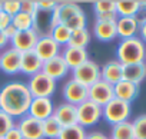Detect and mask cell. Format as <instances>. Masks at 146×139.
I'll return each mask as SVG.
<instances>
[{
	"label": "cell",
	"instance_id": "6da1fadb",
	"mask_svg": "<svg viewBox=\"0 0 146 139\" xmlns=\"http://www.w3.org/2000/svg\"><path fill=\"white\" fill-rule=\"evenodd\" d=\"M32 99L26 82L10 80L0 88V109L15 120L27 115Z\"/></svg>",
	"mask_w": 146,
	"mask_h": 139
},
{
	"label": "cell",
	"instance_id": "7a4b0ae2",
	"mask_svg": "<svg viewBox=\"0 0 146 139\" xmlns=\"http://www.w3.org/2000/svg\"><path fill=\"white\" fill-rule=\"evenodd\" d=\"M146 57V45L140 40L139 36L123 39L116 47V60L122 65H132L145 62Z\"/></svg>",
	"mask_w": 146,
	"mask_h": 139
},
{
	"label": "cell",
	"instance_id": "3957f363",
	"mask_svg": "<svg viewBox=\"0 0 146 139\" xmlns=\"http://www.w3.org/2000/svg\"><path fill=\"white\" fill-rule=\"evenodd\" d=\"M130 113H132V105L116 98H113L108 105L102 108V118L112 126L129 120Z\"/></svg>",
	"mask_w": 146,
	"mask_h": 139
},
{
	"label": "cell",
	"instance_id": "277c9868",
	"mask_svg": "<svg viewBox=\"0 0 146 139\" xmlns=\"http://www.w3.org/2000/svg\"><path fill=\"white\" fill-rule=\"evenodd\" d=\"M27 88L32 98H50L52 99L53 95L56 93V80L44 75L43 72H39L33 75L32 78H29Z\"/></svg>",
	"mask_w": 146,
	"mask_h": 139
},
{
	"label": "cell",
	"instance_id": "5b68a950",
	"mask_svg": "<svg viewBox=\"0 0 146 139\" xmlns=\"http://www.w3.org/2000/svg\"><path fill=\"white\" fill-rule=\"evenodd\" d=\"M72 79L76 80L78 83L89 88L98 80H100V65H98L95 60L89 59L76 69L70 70Z\"/></svg>",
	"mask_w": 146,
	"mask_h": 139
},
{
	"label": "cell",
	"instance_id": "8992f818",
	"mask_svg": "<svg viewBox=\"0 0 146 139\" xmlns=\"http://www.w3.org/2000/svg\"><path fill=\"white\" fill-rule=\"evenodd\" d=\"M76 109H78V125H80L85 129L98 125L102 119V108L90 100H85L83 103L76 106Z\"/></svg>",
	"mask_w": 146,
	"mask_h": 139
},
{
	"label": "cell",
	"instance_id": "52a82bcc",
	"mask_svg": "<svg viewBox=\"0 0 146 139\" xmlns=\"http://www.w3.org/2000/svg\"><path fill=\"white\" fill-rule=\"evenodd\" d=\"M20 62L22 53L12 46H7L0 52V70L9 76H15L20 73Z\"/></svg>",
	"mask_w": 146,
	"mask_h": 139
},
{
	"label": "cell",
	"instance_id": "ba28073f",
	"mask_svg": "<svg viewBox=\"0 0 146 139\" xmlns=\"http://www.w3.org/2000/svg\"><path fill=\"white\" fill-rule=\"evenodd\" d=\"M113 98H115L113 86L109 85L108 82L102 80V79L88 88V100L99 105L100 108H103L105 105H108Z\"/></svg>",
	"mask_w": 146,
	"mask_h": 139
},
{
	"label": "cell",
	"instance_id": "9c48e42d",
	"mask_svg": "<svg viewBox=\"0 0 146 139\" xmlns=\"http://www.w3.org/2000/svg\"><path fill=\"white\" fill-rule=\"evenodd\" d=\"M62 95H63L64 102H67L70 105H75V106H79L80 103L88 100V88L78 83L76 80H73L70 78L64 82L63 89H62Z\"/></svg>",
	"mask_w": 146,
	"mask_h": 139
},
{
	"label": "cell",
	"instance_id": "30bf717a",
	"mask_svg": "<svg viewBox=\"0 0 146 139\" xmlns=\"http://www.w3.org/2000/svg\"><path fill=\"white\" fill-rule=\"evenodd\" d=\"M83 13V9L76 2H57V6L53 9L52 15V29L57 25H64L72 16Z\"/></svg>",
	"mask_w": 146,
	"mask_h": 139
},
{
	"label": "cell",
	"instance_id": "8fae6325",
	"mask_svg": "<svg viewBox=\"0 0 146 139\" xmlns=\"http://www.w3.org/2000/svg\"><path fill=\"white\" fill-rule=\"evenodd\" d=\"M16 128L20 130L23 139H43V122L29 115L17 119Z\"/></svg>",
	"mask_w": 146,
	"mask_h": 139
},
{
	"label": "cell",
	"instance_id": "7c38bea8",
	"mask_svg": "<svg viewBox=\"0 0 146 139\" xmlns=\"http://www.w3.org/2000/svg\"><path fill=\"white\" fill-rule=\"evenodd\" d=\"M54 112V102L50 98H33L27 110V115L43 122L47 118L53 116Z\"/></svg>",
	"mask_w": 146,
	"mask_h": 139
},
{
	"label": "cell",
	"instance_id": "4fadbf2b",
	"mask_svg": "<svg viewBox=\"0 0 146 139\" xmlns=\"http://www.w3.org/2000/svg\"><path fill=\"white\" fill-rule=\"evenodd\" d=\"M42 72L44 75H47L49 78H52L53 80H60L63 78H66L69 73H70V69L69 66L66 65V62L63 60V57L60 55L43 62V66H42Z\"/></svg>",
	"mask_w": 146,
	"mask_h": 139
},
{
	"label": "cell",
	"instance_id": "5bb4252c",
	"mask_svg": "<svg viewBox=\"0 0 146 139\" xmlns=\"http://www.w3.org/2000/svg\"><path fill=\"white\" fill-rule=\"evenodd\" d=\"M33 52L39 56V59L42 62H46V60H49V59L60 55L62 47L49 35H44V36H39V40H37Z\"/></svg>",
	"mask_w": 146,
	"mask_h": 139
},
{
	"label": "cell",
	"instance_id": "9a60e30c",
	"mask_svg": "<svg viewBox=\"0 0 146 139\" xmlns=\"http://www.w3.org/2000/svg\"><path fill=\"white\" fill-rule=\"evenodd\" d=\"M37 40H39V35L33 29H30V30H25V32H17L15 35V37L10 40V46L13 49L19 50L20 53H25V52L33 50Z\"/></svg>",
	"mask_w": 146,
	"mask_h": 139
},
{
	"label": "cell",
	"instance_id": "2e32d148",
	"mask_svg": "<svg viewBox=\"0 0 146 139\" xmlns=\"http://www.w3.org/2000/svg\"><path fill=\"white\" fill-rule=\"evenodd\" d=\"M53 116L57 119V122L63 128L78 125V109L75 105H70L67 102H63V103H59L57 106H54Z\"/></svg>",
	"mask_w": 146,
	"mask_h": 139
},
{
	"label": "cell",
	"instance_id": "e0dca14e",
	"mask_svg": "<svg viewBox=\"0 0 146 139\" xmlns=\"http://www.w3.org/2000/svg\"><path fill=\"white\" fill-rule=\"evenodd\" d=\"M60 56L63 57V60L66 62V65L69 66L70 70L76 69L78 66H80L82 63H85L86 60H89V53H88L86 49L70 47V46L62 47Z\"/></svg>",
	"mask_w": 146,
	"mask_h": 139
},
{
	"label": "cell",
	"instance_id": "ac0fdd59",
	"mask_svg": "<svg viewBox=\"0 0 146 139\" xmlns=\"http://www.w3.org/2000/svg\"><path fill=\"white\" fill-rule=\"evenodd\" d=\"M122 67L123 65L119 63L116 59L108 60L105 65L100 66V79L115 86L117 82L122 80Z\"/></svg>",
	"mask_w": 146,
	"mask_h": 139
},
{
	"label": "cell",
	"instance_id": "d6986e66",
	"mask_svg": "<svg viewBox=\"0 0 146 139\" xmlns=\"http://www.w3.org/2000/svg\"><path fill=\"white\" fill-rule=\"evenodd\" d=\"M42 66H43V62L39 59V56L33 50L22 53V62H20V73L22 75L32 78L33 75L42 72Z\"/></svg>",
	"mask_w": 146,
	"mask_h": 139
},
{
	"label": "cell",
	"instance_id": "ffe728a7",
	"mask_svg": "<svg viewBox=\"0 0 146 139\" xmlns=\"http://www.w3.org/2000/svg\"><path fill=\"white\" fill-rule=\"evenodd\" d=\"M139 92H140V86L139 85L130 83V82L123 80V79L113 86L115 98L116 99H120L123 102H127V103H132L139 96Z\"/></svg>",
	"mask_w": 146,
	"mask_h": 139
},
{
	"label": "cell",
	"instance_id": "44dd1931",
	"mask_svg": "<svg viewBox=\"0 0 146 139\" xmlns=\"http://www.w3.org/2000/svg\"><path fill=\"white\" fill-rule=\"evenodd\" d=\"M146 78V65L145 62L140 63H132V65H123L122 67V79L127 80L130 83L139 85Z\"/></svg>",
	"mask_w": 146,
	"mask_h": 139
},
{
	"label": "cell",
	"instance_id": "7402d4cb",
	"mask_svg": "<svg viewBox=\"0 0 146 139\" xmlns=\"http://www.w3.org/2000/svg\"><path fill=\"white\" fill-rule=\"evenodd\" d=\"M92 35L103 43H109L113 42L117 37L116 33V23H109V22H98L95 20L93 23V29H92Z\"/></svg>",
	"mask_w": 146,
	"mask_h": 139
},
{
	"label": "cell",
	"instance_id": "603a6c76",
	"mask_svg": "<svg viewBox=\"0 0 146 139\" xmlns=\"http://www.w3.org/2000/svg\"><path fill=\"white\" fill-rule=\"evenodd\" d=\"M116 33L120 40L136 37L139 33V23L135 17H117L116 20Z\"/></svg>",
	"mask_w": 146,
	"mask_h": 139
},
{
	"label": "cell",
	"instance_id": "cb8c5ba5",
	"mask_svg": "<svg viewBox=\"0 0 146 139\" xmlns=\"http://www.w3.org/2000/svg\"><path fill=\"white\" fill-rule=\"evenodd\" d=\"M53 10H40L37 9V12L33 15V30L39 35V36H44L49 35L52 30V15Z\"/></svg>",
	"mask_w": 146,
	"mask_h": 139
},
{
	"label": "cell",
	"instance_id": "d4e9b609",
	"mask_svg": "<svg viewBox=\"0 0 146 139\" xmlns=\"http://www.w3.org/2000/svg\"><path fill=\"white\" fill-rule=\"evenodd\" d=\"M140 6V0H116V15L117 17H135Z\"/></svg>",
	"mask_w": 146,
	"mask_h": 139
},
{
	"label": "cell",
	"instance_id": "484cf974",
	"mask_svg": "<svg viewBox=\"0 0 146 139\" xmlns=\"http://www.w3.org/2000/svg\"><path fill=\"white\" fill-rule=\"evenodd\" d=\"M109 139H136L132 122L126 120V122H122V123H117V125L112 126Z\"/></svg>",
	"mask_w": 146,
	"mask_h": 139
},
{
	"label": "cell",
	"instance_id": "4316f807",
	"mask_svg": "<svg viewBox=\"0 0 146 139\" xmlns=\"http://www.w3.org/2000/svg\"><path fill=\"white\" fill-rule=\"evenodd\" d=\"M90 36L92 35H90V30L88 27L86 29H80V30H75V32H72V35H70L67 46L86 49V46L90 43Z\"/></svg>",
	"mask_w": 146,
	"mask_h": 139
},
{
	"label": "cell",
	"instance_id": "83f0119b",
	"mask_svg": "<svg viewBox=\"0 0 146 139\" xmlns=\"http://www.w3.org/2000/svg\"><path fill=\"white\" fill-rule=\"evenodd\" d=\"M63 126L57 122L54 116L47 118L43 120V139H57Z\"/></svg>",
	"mask_w": 146,
	"mask_h": 139
},
{
	"label": "cell",
	"instance_id": "f1b7e54d",
	"mask_svg": "<svg viewBox=\"0 0 146 139\" xmlns=\"http://www.w3.org/2000/svg\"><path fill=\"white\" fill-rule=\"evenodd\" d=\"M70 35H72V32H70L64 25H57V26H54V27L50 30V33H49V36H50L60 47L67 46L69 39H70Z\"/></svg>",
	"mask_w": 146,
	"mask_h": 139
},
{
	"label": "cell",
	"instance_id": "f546056e",
	"mask_svg": "<svg viewBox=\"0 0 146 139\" xmlns=\"http://www.w3.org/2000/svg\"><path fill=\"white\" fill-rule=\"evenodd\" d=\"M12 25L16 27L17 32H25V30H30L33 29V16L19 12L16 16L12 17Z\"/></svg>",
	"mask_w": 146,
	"mask_h": 139
},
{
	"label": "cell",
	"instance_id": "4dcf8cb0",
	"mask_svg": "<svg viewBox=\"0 0 146 139\" xmlns=\"http://www.w3.org/2000/svg\"><path fill=\"white\" fill-rule=\"evenodd\" d=\"M86 135L88 132L85 128H82L80 125H73L63 128L57 139H86Z\"/></svg>",
	"mask_w": 146,
	"mask_h": 139
},
{
	"label": "cell",
	"instance_id": "1f68e13d",
	"mask_svg": "<svg viewBox=\"0 0 146 139\" xmlns=\"http://www.w3.org/2000/svg\"><path fill=\"white\" fill-rule=\"evenodd\" d=\"M64 26L70 30V32H75V30H80V29H86L88 27V17L83 13H79V15H75V16H72L66 23Z\"/></svg>",
	"mask_w": 146,
	"mask_h": 139
},
{
	"label": "cell",
	"instance_id": "d6a6232c",
	"mask_svg": "<svg viewBox=\"0 0 146 139\" xmlns=\"http://www.w3.org/2000/svg\"><path fill=\"white\" fill-rule=\"evenodd\" d=\"M93 12L95 16L116 12V0H96L93 2Z\"/></svg>",
	"mask_w": 146,
	"mask_h": 139
},
{
	"label": "cell",
	"instance_id": "836d02e7",
	"mask_svg": "<svg viewBox=\"0 0 146 139\" xmlns=\"http://www.w3.org/2000/svg\"><path fill=\"white\" fill-rule=\"evenodd\" d=\"M15 126H16V120L0 109V139H3L5 135Z\"/></svg>",
	"mask_w": 146,
	"mask_h": 139
},
{
	"label": "cell",
	"instance_id": "e575fe53",
	"mask_svg": "<svg viewBox=\"0 0 146 139\" xmlns=\"http://www.w3.org/2000/svg\"><path fill=\"white\" fill-rule=\"evenodd\" d=\"M133 132L136 139H146V113L139 115L133 122Z\"/></svg>",
	"mask_w": 146,
	"mask_h": 139
},
{
	"label": "cell",
	"instance_id": "d590c367",
	"mask_svg": "<svg viewBox=\"0 0 146 139\" xmlns=\"http://www.w3.org/2000/svg\"><path fill=\"white\" fill-rule=\"evenodd\" d=\"M2 10L10 17L16 16L20 12V0H3Z\"/></svg>",
	"mask_w": 146,
	"mask_h": 139
},
{
	"label": "cell",
	"instance_id": "8d00e7d4",
	"mask_svg": "<svg viewBox=\"0 0 146 139\" xmlns=\"http://www.w3.org/2000/svg\"><path fill=\"white\" fill-rule=\"evenodd\" d=\"M20 12L33 16L37 12V0H20Z\"/></svg>",
	"mask_w": 146,
	"mask_h": 139
},
{
	"label": "cell",
	"instance_id": "74e56055",
	"mask_svg": "<svg viewBox=\"0 0 146 139\" xmlns=\"http://www.w3.org/2000/svg\"><path fill=\"white\" fill-rule=\"evenodd\" d=\"M57 6L56 0H37V9L40 10H53Z\"/></svg>",
	"mask_w": 146,
	"mask_h": 139
},
{
	"label": "cell",
	"instance_id": "f35d334b",
	"mask_svg": "<svg viewBox=\"0 0 146 139\" xmlns=\"http://www.w3.org/2000/svg\"><path fill=\"white\" fill-rule=\"evenodd\" d=\"M98 22H109V23H116L117 20V15L116 12H112V13H103V15H96L95 16Z\"/></svg>",
	"mask_w": 146,
	"mask_h": 139
},
{
	"label": "cell",
	"instance_id": "ab89813d",
	"mask_svg": "<svg viewBox=\"0 0 146 139\" xmlns=\"http://www.w3.org/2000/svg\"><path fill=\"white\" fill-rule=\"evenodd\" d=\"M10 23H12V17L9 15H6L3 10H0V32L5 30Z\"/></svg>",
	"mask_w": 146,
	"mask_h": 139
},
{
	"label": "cell",
	"instance_id": "60d3db41",
	"mask_svg": "<svg viewBox=\"0 0 146 139\" xmlns=\"http://www.w3.org/2000/svg\"><path fill=\"white\" fill-rule=\"evenodd\" d=\"M2 33H3V35H5V37H6V39L10 42V40L15 37V35L17 33V30H16V27H15V26L10 23V25H9L5 30H2Z\"/></svg>",
	"mask_w": 146,
	"mask_h": 139
},
{
	"label": "cell",
	"instance_id": "b9f144b4",
	"mask_svg": "<svg viewBox=\"0 0 146 139\" xmlns=\"http://www.w3.org/2000/svg\"><path fill=\"white\" fill-rule=\"evenodd\" d=\"M3 139H23V136H22L20 130L15 126V128H12V129L5 135V138H3Z\"/></svg>",
	"mask_w": 146,
	"mask_h": 139
},
{
	"label": "cell",
	"instance_id": "7bdbcfd3",
	"mask_svg": "<svg viewBox=\"0 0 146 139\" xmlns=\"http://www.w3.org/2000/svg\"><path fill=\"white\" fill-rule=\"evenodd\" d=\"M86 139H109V136H106L103 132L93 130V132H89V133L86 135Z\"/></svg>",
	"mask_w": 146,
	"mask_h": 139
},
{
	"label": "cell",
	"instance_id": "ee69618b",
	"mask_svg": "<svg viewBox=\"0 0 146 139\" xmlns=\"http://www.w3.org/2000/svg\"><path fill=\"white\" fill-rule=\"evenodd\" d=\"M139 37H140V40L146 45V23H143V25H140L139 26Z\"/></svg>",
	"mask_w": 146,
	"mask_h": 139
},
{
	"label": "cell",
	"instance_id": "f6af8a7d",
	"mask_svg": "<svg viewBox=\"0 0 146 139\" xmlns=\"http://www.w3.org/2000/svg\"><path fill=\"white\" fill-rule=\"evenodd\" d=\"M7 46H10V42L5 37V35L0 32V52H2L3 49H6Z\"/></svg>",
	"mask_w": 146,
	"mask_h": 139
},
{
	"label": "cell",
	"instance_id": "bcb514c9",
	"mask_svg": "<svg viewBox=\"0 0 146 139\" xmlns=\"http://www.w3.org/2000/svg\"><path fill=\"white\" fill-rule=\"evenodd\" d=\"M142 6H143V9L146 10V0H143V2H142Z\"/></svg>",
	"mask_w": 146,
	"mask_h": 139
},
{
	"label": "cell",
	"instance_id": "7dc6e473",
	"mask_svg": "<svg viewBox=\"0 0 146 139\" xmlns=\"http://www.w3.org/2000/svg\"><path fill=\"white\" fill-rule=\"evenodd\" d=\"M145 65H146V57H145Z\"/></svg>",
	"mask_w": 146,
	"mask_h": 139
}]
</instances>
